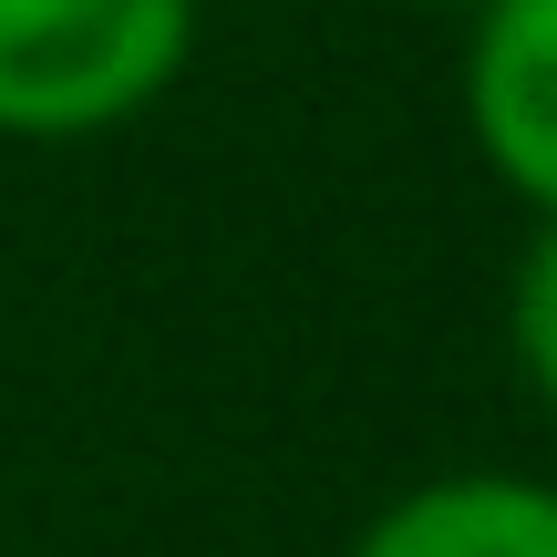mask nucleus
<instances>
[{
  "label": "nucleus",
  "instance_id": "4",
  "mask_svg": "<svg viewBox=\"0 0 557 557\" xmlns=\"http://www.w3.org/2000/svg\"><path fill=\"white\" fill-rule=\"evenodd\" d=\"M517 361H527V382H537V403L557 413V218L537 227V248H527V269H517Z\"/></svg>",
  "mask_w": 557,
  "mask_h": 557
},
{
  "label": "nucleus",
  "instance_id": "3",
  "mask_svg": "<svg viewBox=\"0 0 557 557\" xmlns=\"http://www.w3.org/2000/svg\"><path fill=\"white\" fill-rule=\"evenodd\" d=\"M351 557H557V485L527 475H444L361 527Z\"/></svg>",
  "mask_w": 557,
  "mask_h": 557
},
{
  "label": "nucleus",
  "instance_id": "5",
  "mask_svg": "<svg viewBox=\"0 0 557 557\" xmlns=\"http://www.w3.org/2000/svg\"><path fill=\"white\" fill-rule=\"evenodd\" d=\"M444 11H485V0H444Z\"/></svg>",
  "mask_w": 557,
  "mask_h": 557
},
{
  "label": "nucleus",
  "instance_id": "2",
  "mask_svg": "<svg viewBox=\"0 0 557 557\" xmlns=\"http://www.w3.org/2000/svg\"><path fill=\"white\" fill-rule=\"evenodd\" d=\"M465 124L485 165L557 218V0H485L465 52Z\"/></svg>",
  "mask_w": 557,
  "mask_h": 557
},
{
  "label": "nucleus",
  "instance_id": "1",
  "mask_svg": "<svg viewBox=\"0 0 557 557\" xmlns=\"http://www.w3.org/2000/svg\"><path fill=\"white\" fill-rule=\"evenodd\" d=\"M197 0H0V135H103L186 73Z\"/></svg>",
  "mask_w": 557,
  "mask_h": 557
}]
</instances>
